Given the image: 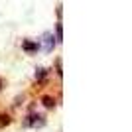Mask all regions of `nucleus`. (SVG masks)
Returning <instances> with one entry per match:
<instances>
[{"mask_svg":"<svg viewBox=\"0 0 132 132\" xmlns=\"http://www.w3.org/2000/svg\"><path fill=\"white\" fill-rule=\"evenodd\" d=\"M53 45H55L53 36H51L50 32H45L44 36H42V47H44L45 51H51V50H53Z\"/></svg>","mask_w":132,"mask_h":132,"instance_id":"obj_1","label":"nucleus"}]
</instances>
